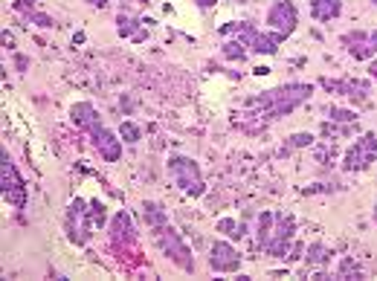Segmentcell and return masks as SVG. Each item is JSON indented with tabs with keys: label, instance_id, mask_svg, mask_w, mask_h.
<instances>
[{
	"label": "cell",
	"instance_id": "obj_1",
	"mask_svg": "<svg viewBox=\"0 0 377 281\" xmlns=\"http://www.w3.org/2000/svg\"><path fill=\"white\" fill-rule=\"evenodd\" d=\"M311 93H314L311 84H285V87H276V90H267V93H261V96H253L249 105L261 107L264 114L273 119V116L290 114V110L299 107L302 102H308Z\"/></svg>",
	"mask_w": 377,
	"mask_h": 281
},
{
	"label": "cell",
	"instance_id": "obj_8",
	"mask_svg": "<svg viewBox=\"0 0 377 281\" xmlns=\"http://www.w3.org/2000/svg\"><path fill=\"white\" fill-rule=\"evenodd\" d=\"M267 23L276 30V35L287 38L293 30H296V6L290 0H276L267 12Z\"/></svg>",
	"mask_w": 377,
	"mask_h": 281
},
{
	"label": "cell",
	"instance_id": "obj_6",
	"mask_svg": "<svg viewBox=\"0 0 377 281\" xmlns=\"http://www.w3.org/2000/svg\"><path fill=\"white\" fill-rule=\"evenodd\" d=\"M377 157V136L374 134H363L354 148L345 154V171H363V168H369Z\"/></svg>",
	"mask_w": 377,
	"mask_h": 281
},
{
	"label": "cell",
	"instance_id": "obj_25",
	"mask_svg": "<svg viewBox=\"0 0 377 281\" xmlns=\"http://www.w3.org/2000/svg\"><path fill=\"white\" fill-rule=\"evenodd\" d=\"M371 76H374V79H377V61H374V64H371Z\"/></svg>",
	"mask_w": 377,
	"mask_h": 281
},
{
	"label": "cell",
	"instance_id": "obj_11",
	"mask_svg": "<svg viewBox=\"0 0 377 281\" xmlns=\"http://www.w3.org/2000/svg\"><path fill=\"white\" fill-rule=\"evenodd\" d=\"M90 134H93V145L99 148L102 157H105L108 163H116V160H119V154H122V139H116L110 131H105L102 125H99L96 131H90Z\"/></svg>",
	"mask_w": 377,
	"mask_h": 281
},
{
	"label": "cell",
	"instance_id": "obj_13",
	"mask_svg": "<svg viewBox=\"0 0 377 281\" xmlns=\"http://www.w3.org/2000/svg\"><path fill=\"white\" fill-rule=\"evenodd\" d=\"M110 238H114V244L131 241V218H128V212L114 215V220H110Z\"/></svg>",
	"mask_w": 377,
	"mask_h": 281
},
{
	"label": "cell",
	"instance_id": "obj_18",
	"mask_svg": "<svg viewBox=\"0 0 377 281\" xmlns=\"http://www.w3.org/2000/svg\"><path fill=\"white\" fill-rule=\"evenodd\" d=\"M119 136L125 139V143H139V128L134 122H122V128H119Z\"/></svg>",
	"mask_w": 377,
	"mask_h": 281
},
{
	"label": "cell",
	"instance_id": "obj_21",
	"mask_svg": "<svg viewBox=\"0 0 377 281\" xmlns=\"http://www.w3.org/2000/svg\"><path fill=\"white\" fill-rule=\"evenodd\" d=\"M328 116L337 119V122H351V119H357L351 110H340V107H328Z\"/></svg>",
	"mask_w": 377,
	"mask_h": 281
},
{
	"label": "cell",
	"instance_id": "obj_12",
	"mask_svg": "<svg viewBox=\"0 0 377 281\" xmlns=\"http://www.w3.org/2000/svg\"><path fill=\"white\" fill-rule=\"evenodd\" d=\"M73 125H76V128H81V131H96V128H99V116H96L93 105H88V102L76 105L73 107Z\"/></svg>",
	"mask_w": 377,
	"mask_h": 281
},
{
	"label": "cell",
	"instance_id": "obj_7",
	"mask_svg": "<svg viewBox=\"0 0 377 281\" xmlns=\"http://www.w3.org/2000/svg\"><path fill=\"white\" fill-rule=\"evenodd\" d=\"M90 229H93V220H90V212L85 209V200H73L70 203V212H67V232L73 238L76 244H85L90 238Z\"/></svg>",
	"mask_w": 377,
	"mask_h": 281
},
{
	"label": "cell",
	"instance_id": "obj_22",
	"mask_svg": "<svg viewBox=\"0 0 377 281\" xmlns=\"http://www.w3.org/2000/svg\"><path fill=\"white\" fill-rule=\"evenodd\" d=\"M314 143V136L311 134H296V136H293V143L290 145H311Z\"/></svg>",
	"mask_w": 377,
	"mask_h": 281
},
{
	"label": "cell",
	"instance_id": "obj_23",
	"mask_svg": "<svg viewBox=\"0 0 377 281\" xmlns=\"http://www.w3.org/2000/svg\"><path fill=\"white\" fill-rule=\"evenodd\" d=\"M198 6H212V3H218V0H194Z\"/></svg>",
	"mask_w": 377,
	"mask_h": 281
},
{
	"label": "cell",
	"instance_id": "obj_9",
	"mask_svg": "<svg viewBox=\"0 0 377 281\" xmlns=\"http://www.w3.org/2000/svg\"><path fill=\"white\" fill-rule=\"evenodd\" d=\"M343 44L348 47V52L360 61H369L377 55V32H351L343 38Z\"/></svg>",
	"mask_w": 377,
	"mask_h": 281
},
{
	"label": "cell",
	"instance_id": "obj_20",
	"mask_svg": "<svg viewBox=\"0 0 377 281\" xmlns=\"http://www.w3.org/2000/svg\"><path fill=\"white\" fill-rule=\"evenodd\" d=\"M88 212H90V220H93V227H99V223L105 220V206H102L99 200H93Z\"/></svg>",
	"mask_w": 377,
	"mask_h": 281
},
{
	"label": "cell",
	"instance_id": "obj_5",
	"mask_svg": "<svg viewBox=\"0 0 377 281\" xmlns=\"http://www.w3.org/2000/svg\"><path fill=\"white\" fill-rule=\"evenodd\" d=\"M157 244L165 249V252H169V256H172V261H177L180 267H183V270H194V258H192V252H189V247L183 244V241H180V235L169 227V223H165V227H160L157 229Z\"/></svg>",
	"mask_w": 377,
	"mask_h": 281
},
{
	"label": "cell",
	"instance_id": "obj_15",
	"mask_svg": "<svg viewBox=\"0 0 377 281\" xmlns=\"http://www.w3.org/2000/svg\"><path fill=\"white\" fill-rule=\"evenodd\" d=\"M143 215H145V223H148L151 229L165 227V212H163L157 203H143Z\"/></svg>",
	"mask_w": 377,
	"mask_h": 281
},
{
	"label": "cell",
	"instance_id": "obj_26",
	"mask_svg": "<svg viewBox=\"0 0 377 281\" xmlns=\"http://www.w3.org/2000/svg\"><path fill=\"white\" fill-rule=\"evenodd\" d=\"M374 220H377V209H374Z\"/></svg>",
	"mask_w": 377,
	"mask_h": 281
},
{
	"label": "cell",
	"instance_id": "obj_16",
	"mask_svg": "<svg viewBox=\"0 0 377 281\" xmlns=\"http://www.w3.org/2000/svg\"><path fill=\"white\" fill-rule=\"evenodd\" d=\"M247 44L244 41H230L227 47H223V55H227V59H238V61H244L247 59V50H244Z\"/></svg>",
	"mask_w": 377,
	"mask_h": 281
},
{
	"label": "cell",
	"instance_id": "obj_14",
	"mask_svg": "<svg viewBox=\"0 0 377 281\" xmlns=\"http://www.w3.org/2000/svg\"><path fill=\"white\" fill-rule=\"evenodd\" d=\"M340 12H343L340 0H314V18L316 21H331V18H337Z\"/></svg>",
	"mask_w": 377,
	"mask_h": 281
},
{
	"label": "cell",
	"instance_id": "obj_17",
	"mask_svg": "<svg viewBox=\"0 0 377 281\" xmlns=\"http://www.w3.org/2000/svg\"><path fill=\"white\" fill-rule=\"evenodd\" d=\"M218 229H223L230 238H241V235H244V227H241V223H235V220H230V218H223V220L218 223Z\"/></svg>",
	"mask_w": 377,
	"mask_h": 281
},
{
	"label": "cell",
	"instance_id": "obj_2",
	"mask_svg": "<svg viewBox=\"0 0 377 281\" xmlns=\"http://www.w3.org/2000/svg\"><path fill=\"white\" fill-rule=\"evenodd\" d=\"M293 238V218L285 212H261L258 218V247L270 256H285Z\"/></svg>",
	"mask_w": 377,
	"mask_h": 281
},
{
	"label": "cell",
	"instance_id": "obj_19",
	"mask_svg": "<svg viewBox=\"0 0 377 281\" xmlns=\"http://www.w3.org/2000/svg\"><path fill=\"white\" fill-rule=\"evenodd\" d=\"M308 261H311V264H325V261H328V249L319 247V244H314V247L308 249Z\"/></svg>",
	"mask_w": 377,
	"mask_h": 281
},
{
	"label": "cell",
	"instance_id": "obj_3",
	"mask_svg": "<svg viewBox=\"0 0 377 281\" xmlns=\"http://www.w3.org/2000/svg\"><path fill=\"white\" fill-rule=\"evenodd\" d=\"M169 171L174 177V183L186 194H192V198L203 194V177H201V168H198V163H194V160H189V157H172L169 160Z\"/></svg>",
	"mask_w": 377,
	"mask_h": 281
},
{
	"label": "cell",
	"instance_id": "obj_24",
	"mask_svg": "<svg viewBox=\"0 0 377 281\" xmlns=\"http://www.w3.org/2000/svg\"><path fill=\"white\" fill-rule=\"evenodd\" d=\"M88 3H93V6H105L108 0H88Z\"/></svg>",
	"mask_w": 377,
	"mask_h": 281
},
{
	"label": "cell",
	"instance_id": "obj_10",
	"mask_svg": "<svg viewBox=\"0 0 377 281\" xmlns=\"http://www.w3.org/2000/svg\"><path fill=\"white\" fill-rule=\"evenodd\" d=\"M209 264H212V270H215V273H235V270H238V264H241V256L232 249V244L218 241V244L212 247V256H209Z\"/></svg>",
	"mask_w": 377,
	"mask_h": 281
},
{
	"label": "cell",
	"instance_id": "obj_4",
	"mask_svg": "<svg viewBox=\"0 0 377 281\" xmlns=\"http://www.w3.org/2000/svg\"><path fill=\"white\" fill-rule=\"evenodd\" d=\"M0 191H3V200L9 206L21 209L26 203V186H23L21 174L15 171V165H12V160L6 157V151L0 154Z\"/></svg>",
	"mask_w": 377,
	"mask_h": 281
}]
</instances>
